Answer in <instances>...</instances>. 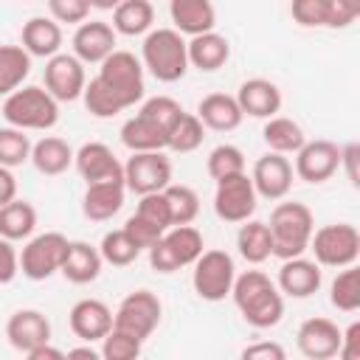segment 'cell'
I'll use <instances>...</instances> for the list:
<instances>
[{
  "label": "cell",
  "instance_id": "obj_1",
  "mask_svg": "<svg viewBox=\"0 0 360 360\" xmlns=\"http://www.w3.org/2000/svg\"><path fill=\"white\" fill-rule=\"evenodd\" d=\"M231 298L245 323L256 329H270L284 315V295L264 270H245L242 276H236Z\"/></svg>",
  "mask_w": 360,
  "mask_h": 360
},
{
  "label": "cell",
  "instance_id": "obj_2",
  "mask_svg": "<svg viewBox=\"0 0 360 360\" xmlns=\"http://www.w3.org/2000/svg\"><path fill=\"white\" fill-rule=\"evenodd\" d=\"M141 65L163 84L180 82L188 70V51H186L183 34L174 28L146 31L141 45Z\"/></svg>",
  "mask_w": 360,
  "mask_h": 360
},
{
  "label": "cell",
  "instance_id": "obj_3",
  "mask_svg": "<svg viewBox=\"0 0 360 360\" xmlns=\"http://www.w3.org/2000/svg\"><path fill=\"white\" fill-rule=\"evenodd\" d=\"M270 236H273V256L276 259H292L307 253L309 248V236L315 231V219L312 211L304 202H278L270 211Z\"/></svg>",
  "mask_w": 360,
  "mask_h": 360
},
{
  "label": "cell",
  "instance_id": "obj_4",
  "mask_svg": "<svg viewBox=\"0 0 360 360\" xmlns=\"http://www.w3.org/2000/svg\"><path fill=\"white\" fill-rule=\"evenodd\" d=\"M3 118L17 129H51L59 121V101L39 84H20L3 101Z\"/></svg>",
  "mask_w": 360,
  "mask_h": 360
},
{
  "label": "cell",
  "instance_id": "obj_5",
  "mask_svg": "<svg viewBox=\"0 0 360 360\" xmlns=\"http://www.w3.org/2000/svg\"><path fill=\"white\" fill-rule=\"evenodd\" d=\"M205 242L202 233L194 225H172L160 233V239L146 250L149 264L158 273H174L180 267H188L202 253Z\"/></svg>",
  "mask_w": 360,
  "mask_h": 360
},
{
  "label": "cell",
  "instance_id": "obj_6",
  "mask_svg": "<svg viewBox=\"0 0 360 360\" xmlns=\"http://www.w3.org/2000/svg\"><path fill=\"white\" fill-rule=\"evenodd\" d=\"M112 93L115 98L124 104V110L135 107L141 98H143V65L135 53L129 51H112L107 59L98 62V73H96Z\"/></svg>",
  "mask_w": 360,
  "mask_h": 360
},
{
  "label": "cell",
  "instance_id": "obj_7",
  "mask_svg": "<svg viewBox=\"0 0 360 360\" xmlns=\"http://www.w3.org/2000/svg\"><path fill=\"white\" fill-rule=\"evenodd\" d=\"M307 250H312V259L321 267H338L340 270V267L357 262L360 233L352 222H332V225H323V228L312 231Z\"/></svg>",
  "mask_w": 360,
  "mask_h": 360
},
{
  "label": "cell",
  "instance_id": "obj_8",
  "mask_svg": "<svg viewBox=\"0 0 360 360\" xmlns=\"http://www.w3.org/2000/svg\"><path fill=\"white\" fill-rule=\"evenodd\" d=\"M191 267H194L191 270V287L202 301L214 304V301H222L225 295H231V287L236 278V264H233L231 253H225L219 248L202 250Z\"/></svg>",
  "mask_w": 360,
  "mask_h": 360
},
{
  "label": "cell",
  "instance_id": "obj_9",
  "mask_svg": "<svg viewBox=\"0 0 360 360\" xmlns=\"http://www.w3.org/2000/svg\"><path fill=\"white\" fill-rule=\"evenodd\" d=\"M68 236L59 231H45L39 236H31L25 248L20 250V273L31 281H45L53 273H59L65 253H68Z\"/></svg>",
  "mask_w": 360,
  "mask_h": 360
},
{
  "label": "cell",
  "instance_id": "obj_10",
  "mask_svg": "<svg viewBox=\"0 0 360 360\" xmlns=\"http://www.w3.org/2000/svg\"><path fill=\"white\" fill-rule=\"evenodd\" d=\"M163 315V304L152 290H135L129 295L121 298L118 309L112 312V326L138 338L141 343L158 329Z\"/></svg>",
  "mask_w": 360,
  "mask_h": 360
},
{
  "label": "cell",
  "instance_id": "obj_11",
  "mask_svg": "<svg viewBox=\"0 0 360 360\" xmlns=\"http://www.w3.org/2000/svg\"><path fill=\"white\" fill-rule=\"evenodd\" d=\"M172 183V160L163 149L155 152H132L124 163V186L132 194H152L163 191Z\"/></svg>",
  "mask_w": 360,
  "mask_h": 360
},
{
  "label": "cell",
  "instance_id": "obj_12",
  "mask_svg": "<svg viewBox=\"0 0 360 360\" xmlns=\"http://www.w3.org/2000/svg\"><path fill=\"white\" fill-rule=\"evenodd\" d=\"M259 202V194L253 188V180L248 172L231 174L217 180V191H214V214L222 222H245L253 217Z\"/></svg>",
  "mask_w": 360,
  "mask_h": 360
},
{
  "label": "cell",
  "instance_id": "obj_13",
  "mask_svg": "<svg viewBox=\"0 0 360 360\" xmlns=\"http://www.w3.org/2000/svg\"><path fill=\"white\" fill-rule=\"evenodd\" d=\"M87 84L84 76V62L76 59L73 53H53L45 59V90L56 101H76L82 98V90Z\"/></svg>",
  "mask_w": 360,
  "mask_h": 360
},
{
  "label": "cell",
  "instance_id": "obj_14",
  "mask_svg": "<svg viewBox=\"0 0 360 360\" xmlns=\"http://www.w3.org/2000/svg\"><path fill=\"white\" fill-rule=\"evenodd\" d=\"M338 169H340V146L326 138L304 141V146L295 152L292 172L304 183H326Z\"/></svg>",
  "mask_w": 360,
  "mask_h": 360
},
{
  "label": "cell",
  "instance_id": "obj_15",
  "mask_svg": "<svg viewBox=\"0 0 360 360\" xmlns=\"http://www.w3.org/2000/svg\"><path fill=\"white\" fill-rule=\"evenodd\" d=\"M292 177H295L292 163L287 160V155H278V152L262 155L250 172L253 188L262 200H284L292 188Z\"/></svg>",
  "mask_w": 360,
  "mask_h": 360
},
{
  "label": "cell",
  "instance_id": "obj_16",
  "mask_svg": "<svg viewBox=\"0 0 360 360\" xmlns=\"http://www.w3.org/2000/svg\"><path fill=\"white\" fill-rule=\"evenodd\" d=\"M295 346L309 360H329L338 357L340 349V326L329 318H307L295 332Z\"/></svg>",
  "mask_w": 360,
  "mask_h": 360
},
{
  "label": "cell",
  "instance_id": "obj_17",
  "mask_svg": "<svg viewBox=\"0 0 360 360\" xmlns=\"http://www.w3.org/2000/svg\"><path fill=\"white\" fill-rule=\"evenodd\" d=\"M73 166L84 183H98V180H124V163L112 155V149L101 141L82 143L73 152Z\"/></svg>",
  "mask_w": 360,
  "mask_h": 360
},
{
  "label": "cell",
  "instance_id": "obj_18",
  "mask_svg": "<svg viewBox=\"0 0 360 360\" xmlns=\"http://www.w3.org/2000/svg\"><path fill=\"white\" fill-rule=\"evenodd\" d=\"M73 56L84 65H98L115 51V28L104 20H84L73 31Z\"/></svg>",
  "mask_w": 360,
  "mask_h": 360
},
{
  "label": "cell",
  "instance_id": "obj_19",
  "mask_svg": "<svg viewBox=\"0 0 360 360\" xmlns=\"http://www.w3.org/2000/svg\"><path fill=\"white\" fill-rule=\"evenodd\" d=\"M321 264L315 259H307L304 253L301 256H292V259H281V267H278V278H276V287L281 290V295H290V298H309L312 292L321 290Z\"/></svg>",
  "mask_w": 360,
  "mask_h": 360
},
{
  "label": "cell",
  "instance_id": "obj_20",
  "mask_svg": "<svg viewBox=\"0 0 360 360\" xmlns=\"http://www.w3.org/2000/svg\"><path fill=\"white\" fill-rule=\"evenodd\" d=\"M68 323L79 340L93 343V340H101L112 329V309L98 298H82L70 307Z\"/></svg>",
  "mask_w": 360,
  "mask_h": 360
},
{
  "label": "cell",
  "instance_id": "obj_21",
  "mask_svg": "<svg viewBox=\"0 0 360 360\" xmlns=\"http://www.w3.org/2000/svg\"><path fill=\"white\" fill-rule=\"evenodd\" d=\"M6 338L17 352L28 354L31 349L51 340V321L39 309H17L6 321Z\"/></svg>",
  "mask_w": 360,
  "mask_h": 360
},
{
  "label": "cell",
  "instance_id": "obj_22",
  "mask_svg": "<svg viewBox=\"0 0 360 360\" xmlns=\"http://www.w3.org/2000/svg\"><path fill=\"white\" fill-rule=\"evenodd\" d=\"M127 197V186L124 180H98V183H87L84 194H82V214L90 222H107L112 219Z\"/></svg>",
  "mask_w": 360,
  "mask_h": 360
},
{
  "label": "cell",
  "instance_id": "obj_23",
  "mask_svg": "<svg viewBox=\"0 0 360 360\" xmlns=\"http://www.w3.org/2000/svg\"><path fill=\"white\" fill-rule=\"evenodd\" d=\"M236 101H239L245 115H250V118H270V115H276L281 110V90H278L276 82L256 76V79H245L239 84Z\"/></svg>",
  "mask_w": 360,
  "mask_h": 360
},
{
  "label": "cell",
  "instance_id": "obj_24",
  "mask_svg": "<svg viewBox=\"0 0 360 360\" xmlns=\"http://www.w3.org/2000/svg\"><path fill=\"white\" fill-rule=\"evenodd\" d=\"M197 118L202 121L205 129H214V132H231L242 124L245 112L236 101V96H228V93H208L200 98L197 104Z\"/></svg>",
  "mask_w": 360,
  "mask_h": 360
},
{
  "label": "cell",
  "instance_id": "obj_25",
  "mask_svg": "<svg viewBox=\"0 0 360 360\" xmlns=\"http://www.w3.org/2000/svg\"><path fill=\"white\" fill-rule=\"evenodd\" d=\"M186 51H188V65H194L202 73H214L231 59V42L217 31H202L188 37Z\"/></svg>",
  "mask_w": 360,
  "mask_h": 360
},
{
  "label": "cell",
  "instance_id": "obj_26",
  "mask_svg": "<svg viewBox=\"0 0 360 360\" xmlns=\"http://www.w3.org/2000/svg\"><path fill=\"white\" fill-rule=\"evenodd\" d=\"M169 17L174 22V31H180L183 37L214 31L217 25V8L211 0H169Z\"/></svg>",
  "mask_w": 360,
  "mask_h": 360
},
{
  "label": "cell",
  "instance_id": "obj_27",
  "mask_svg": "<svg viewBox=\"0 0 360 360\" xmlns=\"http://www.w3.org/2000/svg\"><path fill=\"white\" fill-rule=\"evenodd\" d=\"M20 45L39 59H51L53 53H59L62 48V25L53 17H31L22 25L20 34Z\"/></svg>",
  "mask_w": 360,
  "mask_h": 360
},
{
  "label": "cell",
  "instance_id": "obj_28",
  "mask_svg": "<svg viewBox=\"0 0 360 360\" xmlns=\"http://www.w3.org/2000/svg\"><path fill=\"white\" fill-rule=\"evenodd\" d=\"M101 264H104V259H101L98 248H93L90 242H68V253H65L59 273L70 284H90L98 278Z\"/></svg>",
  "mask_w": 360,
  "mask_h": 360
},
{
  "label": "cell",
  "instance_id": "obj_29",
  "mask_svg": "<svg viewBox=\"0 0 360 360\" xmlns=\"http://www.w3.org/2000/svg\"><path fill=\"white\" fill-rule=\"evenodd\" d=\"M34 169L45 177H56L62 172H68V166L73 163V149L65 138L59 135H45L37 143H31V158Z\"/></svg>",
  "mask_w": 360,
  "mask_h": 360
},
{
  "label": "cell",
  "instance_id": "obj_30",
  "mask_svg": "<svg viewBox=\"0 0 360 360\" xmlns=\"http://www.w3.org/2000/svg\"><path fill=\"white\" fill-rule=\"evenodd\" d=\"M121 143L129 152H155V149H166V129L158 127L152 118L135 112L132 118L124 121L121 127Z\"/></svg>",
  "mask_w": 360,
  "mask_h": 360
},
{
  "label": "cell",
  "instance_id": "obj_31",
  "mask_svg": "<svg viewBox=\"0 0 360 360\" xmlns=\"http://www.w3.org/2000/svg\"><path fill=\"white\" fill-rule=\"evenodd\" d=\"M262 138H264L267 149L270 152H278V155H295L304 146V141H307L301 124L292 121V118H287V115H270V118H264Z\"/></svg>",
  "mask_w": 360,
  "mask_h": 360
},
{
  "label": "cell",
  "instance_id": "obj_32",
  "mask_svg": "<svg viewBox=\"0 0 360 360\" xmlns=\"http://www.w3.org/2000/svg\"><path fill=\"white\" fill-rule=\"evenodd\" d=\"M236 248H239V256L248 264L267 262L273 256V236H270L267 222H262V219H245V222H239Z\"/></svg>",
  "mask_w": 360,
  "mask_h": 360
},
{
  "label": "cell",
  "instance_id": "obj_33",
  "mask_svg": "<svg viewBox=\"0 0 360 360\" xmlns=\"http://www.w3.org/2000/svg\"><path fill=\"white\" fill-rule=\"evenodd\" d=\"M155 25V8L149 0H121L112 8V28L124 37H143Z\"/></svg>",
  "mask_w": 360,
  "mask_h": 360
},
{
  "label": "cell",
  "instance_id": "obj_34",
  "mask_svg": "<svg viewBox=\"0 0 360 360\" xmlns=\"http://www.w3.org/2000/svg\"><path fill=\"white\" fill-rule=\"evenodd\" d=\"M37 228V208L28 200H11L0 205V236L3 239H28Z\"/></svg>",
  "mask_w": 360,
  "mask_h": 360
},
{
  "label": "cell",
  "instance_id": "obj_35",
  "mask_svg": "<svg viewBox=\"0 0 360 360\" xmlns=\"http://www.w3.org/2000/svg\"><path fill=\"white\" fill-rule=\"evenodd\" d=\"M31 73V53L22 45H0V96L14 93Z\"/></svg>",
  "mask_w": 360,
  "mask_h": 360
},
{
  "label": "cell",
  "instance_id": "obj_36",
  "mask_svg": "<svg viewBox=\"0 0 360 360\" xmlns=\"http://www.w3.org/2000/svg\"><path fill=\"white\" fill-rule=\"evenodd\" d=\"M329 301L340 312H357L360 309V270L354 264L340 267V273L332 278Z\"/></svg>",
  "mask_w": 360,
  "mask_h": 360
},
{
  "label": "cell",
  "instance_id": "obj_37",
  "mask_svg": "<svg viewBox=\"0 0 360 360\" xmlns=\"http://www.w3.org/2000/svg\"><path fill=\"white\" fill-rule=\"evenodd\" d=\"M163 197H166V205H169V217H172V225H191L200 214V197L191 186H183V183H169L163 188Z\"/></svg>",
  "mask_w": 360,
  "mask_h": 360
},
{
  "label": "cell",
  "instance_id": "obj_38",
  "mask_svg": "<svg viewBox=\"0 0 360 360\" xmlns=\"http://www.w3.org/2000/svg\"><path fill=\"white\" fill-rule=\"evenodd\" d=\"M202 138H205V127L197 118V112H183L166 135V149L186 155V152H194L202 143Z\"/></svg>",
  "mask_w": 360,
  "mask_h": 360
},
{
  "label": "cell",
  "instance_id": "obj_39",
  "mask_svg": "<svg viewBox=\"0 0 360 360\" xmlns=\"http://www.w3.org/2000/svg\"><path fill=\"white\" fill-rule=\"evenodd\" d=\"M98 253H101V259H104L107 264H112V267H127V264H132V262L141 256V248L127 236L124 228H118V231H107V233L101 236Z\"/></svg>",
  "mask_w": 360,
  "mask_h": 360
},
{
  "label": "cell",
  "instance_id": "obj_40",
  "mask_svg": "<svg viewBox=\"0 0 360 360\" xmlns=\"http://www.w3.org/2000/svg\"><path fill=\"white\" fill-rule=\"evenodd\" d=\"M82 98H84L87 112H90V115H96V118H112V115L124 112V104L115 98V93H112V90H110L98 76H93V79L84 84Z\"/></svg>",
  "mask_w": 360,
  "mask_h": 360
},
{
  "label": "cell",
  "instance_id": "obj_41",
  "mask_svg": "<svg viewBox=\"0 0 360 360\" xmlns=\"http://www.w3.org/2000/svg\"><path fill=\"white\" fill-rule=\"evenodd\" d=\"M205 169L211 174V180H222V177H231V174H239L245 172V152L233 143H219L208 152V160H205Z\"/></svg>",
  "mask_w": 360,
  "mask_h": 360
},
{
  "label": "cell",
  "instance_id": "obj_42",
  "mask_svg": "<svg viewBox=\"0 0 360 360\" xmlns=\"http://www.w3.org/2000/svg\"><path fill=\"white\" fill-rule=\"evenodd\" d=\"M31 158V141L25 129L17 127H0V166H22Z\"/></svg>",
  "mask_w": 360,
  "mask_h": 360
},
{
  "label": "cell",
  "instance_id": "obj_43",
  "mask_svg": "<svg viewBox=\"0 0 360 360\" xmlns=\"http://www.w3.org/2000/svg\"><path fill=\"white\" fill-rule=\"evenodd\" d=\"M332 0H290V14L301 28H326Z\"/></svg>",
  "mask_w": 360,
  "mask_h": 360
},
{
  "label": "cell",
  "instance_id": "obj_44",
  "mask_svg": "<svg viewBox=\"0 0 360 360\" xmlns=\"http://www.w3.org/2000/svg\"><path fill=\"white\" fill-rule=\"evenodd\" d=\"M141 340L138 338H132V335H127V332H121V329H110L104 338H101V357L104 360H135L138 354H141Z\"/></svg>",
  "mask_w": 360,
  "mask_h": 360
},
{
  "label": "cell",
  "instance_id": "obj_45",
  "mask_svg": "<svg viewBox=\"0 0 360 360\" xmlns=\"http://www.w3.org/2000/svg\"><path fill=\"white\" fill-rule=\"evenodd\" d=\"M138 112L146 115V118H152V121H155L158 127H163L166 135H169V129L174 127V121H177L186 110H183L180 101H174L172 96H152V98H146V101L141 104Z\"/></svg>",
  "mask_w": 360,
  "mask_h": 360
},
{
  "label": "cell",
  "instance_id": "obj_46",
  "mask_svg": "<svg viewBox=\"0 0 360 360\" xmlns=\"http://www.w3.org/2000/svg\"><path fill=\"white\" fill-rule=\"evenodd\" d=\"M135 214H141L143 219H149V222H152V225H158L160 231L172 228V217H169V205H166V197H163V191L141 194Z\"/></svg>",
  "mask_w": 360,
  "mask_h": 360
},
{
  "label": "cell",
  "instance_id": "obj_47",
  "mask_svg": "<svg viewBox=\"0 0 360 360\" xmlns=\"http://www.w3.org/2000/svg\"><path fill=\"white\" fill-rule=\"evenodd\" d=\"M48 11L56 22H68V25H79L87 20L90 14V3L87 0H48Z\"/></svg>",
  "mask_w": 360,
  "mask_h": 360
},
{
  "label": "cell",
  "instance_id": "obj_48",
  "mask_svg": "<svg viewBox=\"0 0 360 360\" xmlns=\"http://www.w3.org/2000/svg\"><path fill=\"white\" fill-rule=\"evenodd\" d=\"M124 231H127V236L141 248V250H149L158 239H160V228L158 225H152L149 219H143L141 214H132L127 222H124Z\"/></svg>",
  "mask_w": 360,
  "mask_h": 360
},
{
  "label": "cell",
  "instance_id": "obj_49",
  "mask_svg": "<svg viewBox=\"0 0 360 360\" xmlns=\"http://www.w3.org/2000/svg\"><path fill=\"white\" fill-rule=\"evenodd\" d=\"M360 17V0H332L326 28H349Z\"/></svg>",
  "mask_w": 360,
  "mask_h": 360
},
{
  "label": "cell",
  "instance_id": "obj_50",
  "mask_svg": "<svg viewBox=\"0 0 360 360\" xmlns=\"http://www.w3.org/2000/svg\"><path fill=\"white\" fill-rule=\"evenodd\" d=\"M17 273H20V253L14 250L11 239L0 236V284L14 281Z\"/></svg>",
  "mask_w": 360,
  "mask_h": 360
},
{
  "label": "cell",
  "instance_id": "obj_51",
  "mask_svg": "<svg viewBox=\"0 0 360 360\" xmlns=\"http://www.w3.org/2000/svg\"><path fill=\"white\" fill-rule=\"evenodd\" d=\"M242 357L245 360H284L287 352L281 343L276 340H259V343H250L242 349Z\"/></svg>",
  "mask_w": 360,
  "mask_h": 360
},
{
  "label": "cell",
  "instance_id": "obj_52",
  "mask_svg": "<svg viewBox=\"0 0 360 360\" xmlns=\"http://www.w3.org/2000/svg\"><path fill=\"white\" fill-rule=\"evenodd\" d=\"M338 357H343V360H360V321H352L346 329H340Z\"/></svg>",
  "mask_w": 360,
  "mask_h": 360
},
{
  "label": "cell",
  "instance_id": "obj_53",
  "mask_svg": "<svg viewBox=\"0 0 360 360\" xmlns=\"http://www.w3.org/2000/svg\"><path fill=\"white\" fill-rule=\"evenodd\" d=\"M340 166L346 169L349 183L352 186H360V172H357V166H360V146L354 141H349L346 146H340Z\"/></svg>",
  "mask_w": 360,
  "mask_h": 360
},
{
  "label": "cell",
  "instance_id": "obj_54",
  "mask_svg": "<svg viewBox=\"0 0 360 360\" xmlns=\"http://www.w3.org/2000/svg\"><path fill=\"white\" fill-rule=\"evenodd\" d=\"M17 197V177L8 166H0V205L11 202Z\"/></svg>",
  "mask_w": 360,
  "mask_h": 360
},
{
  "label": "cell",
  "instance_id": "obj_55",
  "mask_svg": "<svg viewBox=\"0 0 360 360\" xmlns=\"http://www.w3.org/2000/svg\"><path fill=\"white\" fill-rule=\"evenodd\" d=\"M25 357H28V360H62V357H65V352H62V349H56V346H51V340H48V343H42V346L31 349Z\"/></svg>",
  "mask_w": 360,
  "mask_h": 360
},
{
  "label": "cell",
  "instance_id": "obj_56",
  "mask_svg": "<svg viewBox=\"0 0 360 360\" xmlns=\"http://www.w3.org/2000/svg\"><path fill=\"white\" fill-rule=\"evenodd\" d=\"M65 357H87V360H98V357H101V352H98V349H93V346L87 343V346H73V349H68V352H65Z\"/></svg>",
  "mask_w": 360,
  "mask_h": 360
},
{
  "label": "cell",
  "instance_id": "obj_57",
  "mask_svg": "<svg viewBox=\"0 0 360 360\" xmlns=\"http://www.w3.org/2000/svg\"><path fill=\"white\" fill-rule=\"evenodd\" d=\"M90 3V8H98V11H112L121 0H87Z\"/></svg>",
  "mask_w": 360,
  "mask_h": 360
}]
</instances>
